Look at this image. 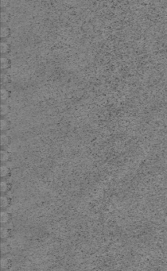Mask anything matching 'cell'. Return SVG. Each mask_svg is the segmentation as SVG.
<instances>
[{
  "label": "cell",
  "mask_w": 167,
  "mask_h": 271,
  "mask_svg": "<svg viewBox=\"0 0 167 271\" xmlns=\"http://www.w3.org/2000/svg\"><path fill=\"white\" fill-rule=\"evenodd\" d=\"M10 34H11V30L7 26H2L1 28V38H7Z\"/></svg>",
  "instance_id": "7a4b0ae2"
},
{
  "label": "cell",
  "mask_w": 167,
  "mask_h": 271,
  "mask_svg": "<svg viewBox=\"0 0 167 271\" xmlns=\"http://www.w3.org/2000/svg\"><path fill=\"white\" fill-rule=\"evenodd\" d=\"M9 94H8V91L6 90H5V89H2L1 90V97L2 99H6L7 97H8Z\"/></svg>",
  "instance_id": "5b68a950"
},
{
  "label": "cell",
  "mask_w": 167,
  "mask_h": 271,
  "mask_svg": "<svg viewBox=\"0 0 167 271\" xmlns=\"http://www.w3.org/2000/svg\"><path fill=\"white\" fill-rule=\"evenodd\" d=\"M9 20V15L5 12L1 13V22H6Z\"/></svg>",
  "instance_id": "277c9868"
},
{
  "label": "cell",
  "mask_w": 167,
  "mask_h": 271,
  "mask_svg": "<svg viewBox=\"0 0 167 271\" xmlns=\"http://www.w3.org/2000/svg\"><path fill=\"white\" fill-rule=\"evenodd\" d=\"M11 66V61L6 57L1 58V68L2 69H6Z\"/></svg>",
  "instance_id": "6da1fadb"
},
{
  "label": "cell",
  "mask_w": 167,
  "mask_h": 271,
  "mask_svg": "<svg viewBox=\"0 0 167 271\" xmlns=\"http://www.w3.org/2000/svg\"><path fill=\"white\" fill-rule=\"evenodd\" d=\"M9 4V0H1V6L2 7H6L8 6Z\"/></svg>",
  "instance_id": "8992f818"
},
{
  "label": "cell",
  "mask_w": 167,
  "mask_h": 271,
  "mask_svg": "<svg viewBox=\"0 0 167 271\" xmlns=\"http://www.w3.org/2000/svg\"><path fill=\"white\" fill-rule=\"evenodd\" d=\"M10 50V45L6 42H2L1 43V53H8Z\"/></svg>",
  "instance_id": "3957f363"
}]
</instances>
